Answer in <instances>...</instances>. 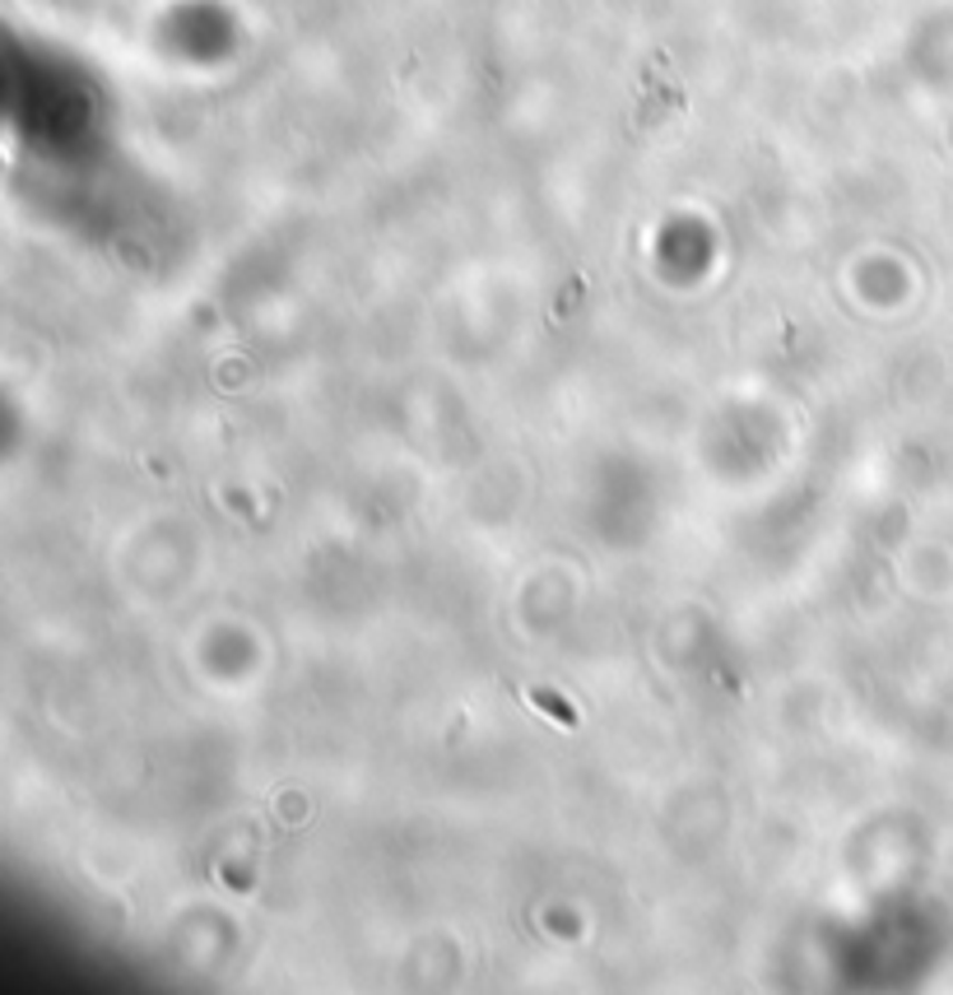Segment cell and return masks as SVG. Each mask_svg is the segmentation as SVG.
Returning <instances> with one entry per match:
<instances>
[{
    "mask_svg": "<svg viewBox=\"0 0 953 995\" xmlns=\"http://www.w3.org/2000/svg\"><path fill=\"white\" fill-rule=\"evenodd\" d=\"M536 702H540V707H549V712H553V717H559L563 726H577V717H572V707H568V702H559V698H553V693H536Z\"/></svg>",
    "mask_w": 953,
    "mask_h": 995,
    "instance_id": "1",
    "label": "cell"
}]
</instances>
